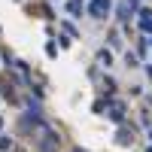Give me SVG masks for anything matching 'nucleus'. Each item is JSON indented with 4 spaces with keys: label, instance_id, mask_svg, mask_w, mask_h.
Instances as JSON below:
<instances>
[{
    "label": "nucleus",
    "instance_id": "obj_1",
    "mask_svg": "<svg viewBox=\"0 0 152 152\" xmlns=\"http://www.w3.org/2000/svg\"><path fill=\"white\" fill-rule=\"evenodd\" d=\"M12 149V140H9V137H0V152H9Z\"/></svg>",
    "mask_w": 152,
    "mask_h": 152
}]
</instances>
